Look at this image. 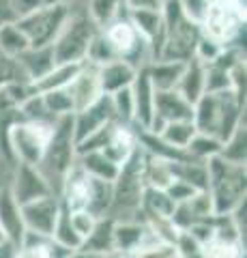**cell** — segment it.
<instances>
[{
  "label": "cell",
  "mask_w": 247,
  "mask_h": 258,
  "mask_svg": "<svg viewBox=\"0 0 247 258\" xmlns=\"http://www.w3.org/2000/svg\"><path fill=\"white\" fill-rule=\"evenodd\" d=\"M191 120L198 132L211 134L224 142L245 120V103L238 99L232 88L221 93H204L194 103Z\"/></svg>",
  "instance_id": "cell-1"
},
{
  "label": "cell",
  "mask_w": 247,
  "mask_h": 258,
  "mask_svg": "<svg viewBox=\"0 0 247 258\" xmlns=\"http://www.w3.org/2000/svg\"><path fill=\"white\" fill-rule=\"evenodd\" d=\"M209 174V194L215 215H228L247 200V170L245 166L230 164L221 155H213L204 161Z\"/></svg>",
  "instance_id": "cell-2"
},
{
  "label": "cell",
  "mask_w": 247,
  "mask_h": 258,
  "mask_svg": "<svg viewBox=\"0 0 247 258\" xmlns=\"http://www.w3.org/2000/svg\"><path fill=\"white\" fill-rule=\"evenodd\" d=\"M161 18H163V45L157 60L187 62L196 54V45L202 37L198 22L187 18L179 0H166L161 5Z\"/></svg>",
  "instance_id": "cell-3"
},
{
  "label": "cell",
  "mask_w": 247,
  "mask_h": 258,
  "mask_svg": "<svg viewBox=\"0 0 247 258\" xmlns=\"http://www.w3.org/2000/svg\"><path fill=\"white\" fill-rule=\"evenodd\" d=\"M198 26L221 47L236 45L238 37L245 35V0H217L204 11Z\"/></svg>",
  "instance_id": "cell-4"
},
{
  "label": "cell",
  "mask_w": 247,
  "mask_h": 258,
  "mask_svg": "<svg viewBox=\"0 0 247 258\" xmlns=\"http://www.w3.org/2000/svg\"><path fill=\"white\" fill-rule=\"evenodd\" d=\"M54 132V120H30L24 118L11 127L9 147L15 164L39 166Z\"/></svg>",
  "instance_id": "cell-5"
},
{
  "label": "cell",
  "mask_w": 247,
  "mask_h": 258,
  "mask_svg": "<svg viewBox=\"0 0 247 258\" xmlns=\"http://www.w3.org/2000/svg\"><path fill=\"white\" fill-rule=\"evenodd\" d=\"M144 161H146V151L142 149V144H138V149L127 157L125 164H121L116 179L112 181V187H114L112 211L114 209H123V211L138 213L140 203H142V194H144V187H146Z\"/></svg>",
  "instance_id": "cell-6"
},
{
  "label": "cell",
  "mask_w": 247,
  "mask_h": 258,
  "mask_svg": "<svg viewBox=\"0 0 247 258\" xmlns=\"http://www.w3.org/2000/svg\"><path fill=\"white\" fill-rule=\"evenodd\" d=\"M69 3H43L39 9L20 18L18 26L26 35L30 47H43L52 45V41L58 37L60 28L69 20Z\"/></svg>",
  "instance_id": "cell-7"
},
{
  "label": "cell",
  "mask_w": 247,
  "mask_h": 258,
  "mask_svg": "<svg viewBox=\"0 0 247 258\" xmlns=\"http://www.w3.org/2000/svg\"><path fill=\"white\" fill-rule=\"evenodd\" d=\"M75 157H77V153H75L73 114H67V116H60L54 120V132H52L50 142H47L41 164H39V170L47 179L52 174L62 179L65 172L75 164Z\"/></svg>",
  "instance_id": "cell-8"
},
{
  "label": "cell",
  "mask_w": 247,
  "mask_h": 258,
  "mask_svg": "<svg viewBox=\"0 0 247 258\" xmlns=\"http://www.w3.org/2000/svg\"><path fill=\"white\" fill-rule=\"evenodd\" d=\"M99 28L93 24V20L86 15H75L71 11L69 20L65 22V26L60 28L58 37L52 41V52L56 64L62 62H84L86 60V50L93 35Z\"/></svg>",
  "instance_id": "cell-9"
},
{
  "label": "cell",
  "mask_w": 247,
  "mask_h": 258,
  "mask_svg": "<svg viewBox=\"0 0 247 258\" xmlns=\"http://www.w3.org/2000/svg\"><path fill=\"white\" fill-rule=\"evenodd\" d=\"M101 32L108 37V41L112 43L118 58L133 64L135 69H140V67H144V64L150 62L148 41L135 30L131 20L127 18V11L123 15H118V18H114L108 26H103Z\"/></svg>",
  "instance_id": "cell-10"
},
{
  "label": "cell",
  "mask_w": 247,
  "mask_h": 258,
  "mask_svg": "<svg viewBox=\"0 0 247 258\" xmlns=\"http://www.w3.org/2000/svg\"><path fill=\"white\" fill-rule=\"evenodd\" d=\"M9 187H11L13 198L18 200L20 207L54 194L50 179L39 170V166H33V164H18V168H15V179Z\"/></svg>",
  "instance_id": "cell-11"
},
{
  "label": "cell",
  "mask_w": 247,
  "mask_h": 258,
  "mask_svg": "<svg viewBox=\"0 0 247 258\" xmlns=\"http://www.w3.org/2000/svg\"><path fill=\"white\" fill-rule=\"evenodd\" d=\"M114 108L110 95H99L93 103H89L86 108L73 112V134H75V144L79 140L89 138L91 134H95L97 129L106 127L110 123H114Z\"/></svg>",
  "instance_id": "cell-12"
},
{
  "label": "cell",
  "mask_w": 247,
  "mask_h": 258,
  "mask_svg": "<svg viewBox=\"0 0 247 258\" xmlns=\"http://www.w3.org/2000/svg\"><path fill=\"white\" fill-rule=\"evenodd\" d=\"M20 209H22V220H24L26 230L37 232V235H43V237H52L54 224H56L58 213H60V198L56 194H50V196L26 203Z\"/></svg>",
  "instance_id": "cell-13"
},
{
  "label": "cell",
  "mask_w": 247,
  "mask_h": 258,
  "mask_svg": "<svg viewBox=\"0 0 247 258\" xmlns=\"http://www.w3.org/2000/svg\"><path fill=\"white\" fill-rule=\"evenodd\" d=\"M131 95H133V125L140 129H146L153 118V106H155V86L148 78L146 67H140L131 82Z\"/></svg>",
  "instance_id": "cell-14"
},
{
  "label": "cell",
  "mask_w": 247,
  "mask_h": 258,
  "mask_svg": "<svg viewBox=\"0 0 247 258\" xmlns=\"http://www.w3.org/2000/svg\"><path fill=\"white\" fill-rule=\"evenodd\" d=\"M0 230H3L5 239L15 247H20L24 232H26V226L22 220V209L18 200L13 198L9 185L0 187Z\"/></svg>",
  "instance_id": "cell-15"
},
{
  "label": "cell",
  "mask_w": 247,
  "mask_h": 258,
  "mask_svg": "<svg viewBox=\"0 0 247 258\" xmlns=\"http://www.w3.org/2000/svg\"><path fill=\"white\" fill-rule=\"evenodd\" d=\"M138 132H140V127L129 125V123H118L116 120V123L112 125V132H110V138L106 142V147L101 149L103 155H108L116 166L125 164L127 157H129L140 144Z\"/></svg>",
  "instance_id": "cell-16"
},
{
  "label": "cell",
  "mask_w": 247,
  "mask_h": 258,
  "mask_svg": "<svg viewBox=\"0 0 247 258\" xmlns=\"http://www.w3.org/2000/svg\"><path fill=\"white\" fill-rule=\"evenodd\" d=\"M69 93H71V99H73V106H75V112L86 108L89 103H93L97 99L101 93V86H99V76H97V67L91 62L82 64V69L77 71V76L71 80V84L67 86Z\"/></svg>",
  "instance_id": "cell-17"
},
{
  "label": "cell",
  "mask_w": 247,
  "mask_h": 258,
  "mask_svg": "<svg viewBox=\"0 0 247 258\" xmlns=\"http://www.w3.org/2000/svg\"><path fill=\"white\" fill-rule=\"evenodd\" d=\"M20 69L24 78H26L28 84L41 80L47 71L54 69L56 64V58H54V52H52V45H43V47H28L24 50L20 56H15Z\"/></svg>",
  "instance_id": "cell-18"
},
{
  "label": "cell",
  "mask_w": 247,
  "mask_h": 258,
  "mask_svg": "<svg viewBox=\"0 0 247 258\" xmlns=\"http://www.w3.org/2000/svg\"><path fill=\"white\" fill-rule=\"evenodd\" d=\"M135 74L138 69L129 64L123 58H116L112 62H106L97 67V76H99V86H101V93L103 95H112L121 88H127L131 86Z\"/></svg>",
  "instance_id": "cell-19"
},
{
  "label": "cell",
  "mask_w": 247,
  "mask_h": 258,
  "mask_svg": "<svg viewBox=\"0 0 247 258\" xmlns=\"http://www.w3.org/2000/svg\"><path fill=\"white\" fill-rule=\"evenodd\" d=\"M204 76H206V62H202L198 56H191L185 62V67H183V74L174 91L181 97H185L191 106H194L204 95Z\"/></svg>",
  "instance_id": "cell-20"
},
{
  "label": "cell",
  "mask_w": 247,
  "mask_h": 258,
  "mask_svg": "<svg viewBox=\"0 0 247 258\" xmlns=\"http://www.w3.org/2000/svg\"><path fill=\"white\" fill-rule=\"evenodd\" d=\"M148 235L144 220H116L114 217V252L131 254L135 252Z\"/></svg>",
  "instance_id": "cell-21"
},
{
  "label": "cell",
  "mask_w": 247,
  "mask_h": 258,
  "mask_svg": "<svg viewBox=\"0 0 247 258\" xmlns=\"http://www.w3.org/2000/svg\"><path fill=\"white\" fill-rule=\"evenodd\" d=\"M79 247L95 252V254H101V256L112 254L114 252V217L112 215L99 217L93 232L82 241Z\"/></svg>",
  "instance_id": "cell-22"
},
{
  "label": "cell",
  "mask_w": 247,
  "mask_h": 258,
  "mask_svg": "<svg viewBox=\"0 0 247 258\" xmlns=\"http://www.w3.org/2000/svg\"><path fill=\"white\" fill-rule=\"evenodd\" d=\"M148 71V78L153 82L155 91H172L179 84V78L183 74V67L185 62L179 60H150L148 64H144Z\"/></svg>",
  "instance_id": "cell-23"
},
{
  "label": "cell",
  "mask_w": 247,
  "mask_h": 258,
  "mask_svg": "<svg viewBox=\"0 0 247 258\" xmlns=\"http://www.w3.org/2000/svg\"><path fill=\"white\" fill-rule=\"evenodd\" d=\"M172 176L183 183L191 185L194 189H206L209 187V174H206V164L198 159H179V161H168Z\"/></svg>",
  "instance_id": "cell-24"
},
{
  "label": "cell",
  "mask_w": 247,
  "mask_h": 258,
  "mask_svg": "<svg viewBox=\"0 0 247 258\" xmlns=\"http://www.w3.org/2000/svg\"><path fill=\"white\" fill-rule=\"evenodd\" d=\"M112 198H114L112 181H103V179H95V176H91L86 211L93 213L95 217H106V215H110V211H112Z\"/></svg>",
  "instance_id": "cell-25"
},
{
  "label": "cell",
  "mask_w": 247,
  "mask_h": 258,
  "mask_svg": "<svg viewBox=\"0 0 247 258\" xmlns=\"http://www.w3.org/2000/svg\"><path fill=\"white\" fill-rule=\"evenodd\" d=\"M84 62H62V64H54L52 71L37 80V82L30 84V91L33 93H45V91H52V88H65L71 84V80L77 76V71L82 69Z\"/></svg>",
  "instance_id": "cell-26"
},
{
  "label": "cell",
  "mask_w": 247,
  "mask_h": 258,
  "mask_svg": "<svg viewBox=\"0 0 247 258\" xmlns=\"http://www.w3.org/2000/svg\"><path fill=\"white\" fill-rule=\"evenodd\" d=\"M75 161L82 166V170L86 174L95 176V179H103V181H114L118 174V168L108 155H103V151H89L84 155H77Z\"/></svg>",
  "instance_id": "cell-27"
},
{
  "label": "cell",
  "mask_w": 247,
  "mask_h": 258,
  "mask_svg": "<svg viewBox=\"0 0 247 258\" xmlns=\"http://www.w3.org/2000/svg\"><path fill=\"white\" fill-rule=\"evenodd\" d=\"M219 155L224 157L226 161H230V164L245 166V161H247V132H245V120L224 140Z\"/></svg>",
  "instance_id": "cell-28"
},
{
  "label": "cell",
  "mask_w": 247,
  "mask_h": 258,
  "mask_svg": "<svg viewBox=\"0 0 247 258\" xmlns=\"http://www.w3.org/2000/svg\"><path fill=\"white\" fill-rule=\"evenodd\" d=\"M30 43L26 35L22 32V28L18 26V22H11V24H3L0 26V54L5 56H20L24 50H28Z\"/></svg>",
  "instance_id": "cell-29"
},
{
  "label": "cell",
  "mask_w": 247,
  "mask_h": 258,
  "mask_svg": "<svg viewBox=\"0 0 247 258\" xmlns=\"http://www.w3.org/2000/svg\"><path fill=\"white\" fill-rule=\"evenodd\" d=\"M43 99V106L47 110V114L52 118H60V116H67V114H73L75 106H73V99H71V93L69 88H52V91H45V93H39Z\"/></svg>",
  "instance_id": "cell-30"
},
{
  "label": "cell",
  "mask_w": 247,
  "mask_h": 258,
  "mask_svg": "<svg viewBox=\"0 0 247 258\" xmlns=\"http://www.w3.org/2000/svg\"><path fill=\"white\" fill-rule=\"evenodd\" d=\"M196 132L198 129L194 125V120H172V123H166L161 134H159V138H161L163 142H168L174 149L185 151Z\"/></svg>",
  "instance_id": "cell-31"
},
{
  "label": "cell",
  "mask_w": 247,
  "mask_h": 258,
  "mask_svg": "<svg viewBox=\"0 0 247 258\" xmlns=\"http://www.w3.org/2000/svg\"><path fill=\"white\" fill-rule=\"evenodd\" d=\"M127 9L123 0H89V18L97 28L108 26L118 15H123Z\"/></svg>",
  "instance_id": "cell-32"
},
{
  "label": "cell",
  "mask_w": 247,
  "mask_h": 258,
  "mask_svg": "<svg viewBox=\"0 0 247 258\" xmlns=\"http://www.w3.org/2000/svg\"><path fill=\"white\" fill-rule=\"evenodd\" d=\"M221 144H224V142H221L219 138H215V136H211V134L196 132L194 138L189 140L185 153H187V157H191V159L206 161V159L213 157V155H219Z\"/></svg>",
  "instance_id": "cell-33"
},
{
  "label": "cell",
  "mask_w": 247,
  "mask_h": 258,
  "mask_svg": "<svg viewBox=\"0 0 247 258\" xmlns=\"http://www.w3.org/2000/svg\"><path fill=\"white\" fill-rule=\"evenodd\" d=\"M50 239L56 241V243H60V245L69 247V249H77L79 245H82V237L73 230L71 220H69V209L62 207V203H60V213H58L56 224H54V230H52Z\"/></svg>",
  "instance_id": "cell-34"
},
{
  "label": "cell",
  "mask_w": 247,
  "mask_h": 258,
  "mask_svg": "<svg viewBox=\"0 0 247 258\" xmlns=\"http://www.w3.org/2000/svg\"><path fill=\"white\" fill-rule=\"evenodd\" d=\"M118 56L114 52V47L112 43L108 41V37L101 32V28L95 32L93 39H91V43H89V50H86V62H91L95 64V67H101V64H106V62H112L116 60Z\"/></svg>",
  "instance_id": "cell-35"
},
{
  "label": "cell",
  "mask_w": 247,
  "mask_h": 258,
  "mask_svg": "<svg viewBox=\"0 0 247 258\" xmlns=\"http://www.w3.org/2000/svg\"><path fill=\"white\" fill-rule=\"evenodd\" d=\"M112 99V108H114V116L118 123H129L133 125V95H131V86L121 88L110 95Z\"/></svg>",
  "instance_id": "cell-36"
},
{
  "label": "cell",
  "mask_w": 247,
  "mask_h": 258,
  "mask_svg": "<svg viewBox=\"0 0 247 258\" xmlns=\"http://www.w3.org/2000/svg\"><path fill=\"white\" fill-rule=\"evenodd\" d=\"M67 209V207H65ZM69 220H71V226H73V230L77 232L82 241L86 239L93 232L95 224H97L99 217H95L93 213H89L86 209H77V211H69Z\"/></svg>",
  "instance_id": "cell-37"
},
{
  "label": "cell",
  "mask_w": 247,
  "mask_h": 258,
  "mask_svg": "<svg viewBox=\"0 0 247 258\" xmlns=\"http://www.w3.org/2000/svg\"><path fill=\"white\" fill-rule=\"evenodd\" d=\"M11 82H26V78H24L18 60L11 58V56L0 54V86Z\"/></svg>",
  "instance_id": "cell-38"
},
{
  "label": "cell",
  "mask_w": 247,
  "mask_h": 258,
  "mask_svg": "<svg viewBox=\"0 0 247 258\" xmlns=\"http://www.w3.org/2000/svg\"><path fill=\"white\" fill-rule=\"evenodd\" d=\"M166 191H168V196L174 200V203H183V200H189L196 191H200V189H194L191 185L183 183V181H179V179H174V181L168 185V187H166Z\"/></svg>",
  "instance_id": "cell-39"
},
{
  "label": "cell",
  "mask_w": 247,
  "mask_h": 258,
  "mask_svg": "<svg viewBox=\"0 0 247 258\" xmlns=\"http://www.w3.org/2000/svg\"><path fill=\"white\" fill-rule=\"evenodd\" d=\"M9 3H11L15 15H18V20H20V18H24V15H28L30 11L39 9L45 0H9Z\"/></svg>",
  "instance_id": "cell-40"
},
{
  "label": "cell",
  "mask_w": 247,
  "mask_h": 258,
  "mask_svg": "<svg viewBox=\"0 0 247 258\" xmlns=\"http://www.w3.org/2000/svg\"><path fill=\"white\" fill-rule=\"evenodd\" d=\"M127 11L135 9H161V0H123Z\"/></svg>",
  "instance_id": "cell-41"
},
{
  "label": "cell",
  "mask_w": 247,
  "mask_h": 258,
  "mask_svg": "<svg viewBox=\"0 0 247 258\" xmlns=\"http://www.w3.org/2000/svg\"><path fill=\"white\" fill-rule=\"evenodd\" d=\"M11 22H18V15H15L9 0H0V26L3 24H11Z\"/></svg>",
  "instance_id": "cell-42"
},
{
  "label": "cell",
  "mask_w": 247,
  "mask_h": 258,
  "mask_svg": "<svg viewBox=\"0 0 247 258\" xmlns=\"http://www.w3.org/2000/svg\"><path fill=\"white\" fill-rule=\"evenodd\" d=\"M15 254H18V247L13 243H9V241L0 243V258H15Z\"/></svg>",
  "instance_id": "cell-43"
},
{
  "label": "cell",
  "mask_w": 247,
  "mask_h": 258,
  "mask_svg": "<svg viewBox=\"0 0 247 258\" xmlns=\"http://www.w3.org/2000/svg\"><path fill=\"white\" fill-rule=\"evenodd\" d=\"M67 258H106V256H101V254H95V252H89V249H82V247H77L73 249Z\"/></svg>",
  "instance_id": "cell-44"
},
{
  "label": "cell",
  "mask_w": 247,
  "mask_h": 258,
  "mask_svg": "<svg viewBox=\"0 0 247 258\" xmlns=\"http://www.w3.org/2000/svg\"><path fill=\"white\" fill-rule=\"evenodd\" d=\"M45 3H69V0H45Z\"/></svg>",
  "instance_id": "cell-45"
},
{
  "label": "cell",
  "mask_w": 247,
  "mask_h": 258,
  "mask_svg": "<svg viewBox=\"0 0 247 258\" xmlns=\"http://www.w3.org/2000/svg\"><path fill=\"white\" fill-rule=\"evenodd\" d=\"M3 241H7V239H5V235H3V230H0V243H3Z\"/></svg>",
  "instance_id": "cell-46"
},
{
  "label": "cell",
  "mask_w": 247,
  "mask_h": 258,
  "mask_svg": "<svg viewBox=\"0 0 247 258\" xmlns=\"http://www.w3.org/2000/svg\"><path fill=\"white\" fill-rule=\"evenodd\" d=\"M163 3H166V0H161V5H163Z\"/></svg>",
  "instance_id": "cell-47"
}]
</instances>
